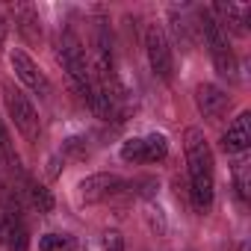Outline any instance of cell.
Masks as SVG:
<instances>
[{
  "instance_id": "1",
  "label": "cell",
  "mask_w": 251,
  "mask_h": 251,
  "mask_svg": "<svg viewBox=\"0 0 251 251\" xmlns=\"http://www.w3.org/2000/svg\"><path fill=\"white\" fill-rule=\"evenodd\" d=\"M183 151H186V172H189V201L195 213H207L213 207L216 195V175H213V151L198 127H186L183 133Z\"/></svg>"
},
{
  "instance_id": "2",
  "label": "cell",
  "mask_w": 251,
  "mask_h": 251,
  "mask_svg": "<svg viewBox=\"0 0 251 251\" xmlns=\"http://www.w3.org/2000/svg\"><path fill=\"white\" fill-rule=\"evenodd\" d=\"M198 27H201V36H204V45L213 56V65L219 71V77H225L227 83H236V71H239V62H236V53L227 42V33L213 21V15L207 9L198 12Z\"/></svg>"
},
{
  "instance_id": "3",
  "label": "cell",
  "mask_w": 251,
  "mask_h": 251,
  "mask_svg": "<svg viewBox=\"0 0 251 251\" xmlns=\"http://www.w3.org/2000/svg\"><path fill=\"white\" fill-rule=\"evenodd\" d=\"M3 103H6V112L15 124V130L27 139V142H39L42 136V118H39V109L36 103L30 100V95L12 83H3Z\"/></svg>"
},
{
  "instance_id": "4",
  "label": "cell",
  "mask_w": 251,
  "mask_h": 251,
  "mask_svg": "<svg viewBox=\"0 0 251 251\" xmlns=\"http://www.w3.org/2000/svg\"><path fill=\"white\" fill-rule=\"evenodd\" d=\"M145 53H148L151 71L160 80L172 83V77H175V53H172V42H169V36H166V30L160 24L145 27Z\"/></svg>"
},
{
  "instance_id": "5",
  "label": "cell",
  "mask_w": 251,
  "mask_h": 251,
  "mask_svg": "<svg viewBox=\"0 0 251 251\" xmlns=\"http://www.w3.org/2000/svg\"><path fill=\"white\" fill-rule=\"evenodd\" d=\"M169 154V142L163 133H151V136H133L127 142H121V160L124 163H160Z\"/></svg>"
},
{
  "instance_id": "6",
  "label": "cell",
  "mask_w": 251,
  "mask_h": 251,
  "mask_svg": "<svg viewBox=\"0 0 251 251\" xmlns=\"http://www.w3.org/2000/svg\"><path fill=\"white\" fill-rule=\"evenodd\" d=\"M124 177L112 175V172H98V175H89L80 180V201L83 204H100V201H109L115 198L118 192H124Z\"/></svg>"
},
{
  "instance_id": "7",
  "label": "cell",
  "mask_w": 251,
  "mask_h": 251,
  "mask_svg": "<svg viewBox=\"0 0 251 251\" xmlns=\"http://www.w3.org/2000/svg\"><path fill=\"white\" fill-rule=\"evenodd\" d=\"M9 62H12V71H15V77L33 92V95H39V98H48L50 95V80H48V74L39 68V62L30 56V53H24V50H12L9 53Z\"/></svg>"
},
{
  "instance_id": "8",
  "label": "cell",
  "mask_w": 251,
  "mask_h": 251,
  "mask_svg": "<svg viewBox=\"0 0 251 251\" xmlns=\"http://www.w3.org/2000/svg\"><path fill=\"white\" fill-rule=\"evenodd\" d=\"M195 106L207 121H222L227 106H230V98L216 83H198L195 86Z\"/></svg>"
},
{
  "instance_id": "9",
  "label": "cell",
  "mask_w": 251,
  "mask_h": 251,
  "mask_svg": "<svg viewBox=\"0 0 251 251\" xmlns=\"http://www.w3.org/2000/svg\"><path fill=\"white\" fill-rule=\"evenodd\" d=\"M207 12L213 15V21H216L225 33L245 36V24H248V15H251L248 6H239V3H213Z\"/></svg>"
},
{
  "instance_id": "10",
  "label": "cell",
  "mask_w": 251,
  "mask_h": 251,
  "mask_svg": "<svg viewBox=\"0 0 251 251\" xmlns=\"http://www.w3.org/2000/svg\"><path fill=\"white\" fill-rule=\"evenodd\" d=\"M251 145V112H239L230 124H227V130L222 136V148L225 154H245Z\"/></svg>"
},
{
  "instance_id": "11",
  "label": "cell",
  "mask_w": 251,
  "mask_h": 251,
  "mask_svg": "<svg viewBox=\"0 0 251 251\" xmlns=\"http://www.w3.org/2000/svg\"><path fill=\"white\" fill-rule=\"evenodd\" d=\"M9 15L15 21V30L24 36L27 45H39L42 42V18H39V9L30 6V3H15L9 6Z\"/></svg>"
},
{
  "instance_id": "12",
  "label": "cell",
  "mask_w": 251,
  "mask_h": 251,
  "mask_svg": "<svg viewBox=\"0 0 251 251\" xmlns=\"http://www.w3.org/2000/svg\"><path fill=\"white\" fill-rule=\"evenodd\" d=\"M18 189V195H21V201H27L33 210H39L42 216H48L50 210H53V195L39 183V180H33V177H27L24 172H21V186H15Z\"/></svg>"
},
{
  "instance_id": "13",
  "label": "cell",
  "mask_w": 251,
  "mask_h": 251,
  "mask_svg": "<svg viewBox=\"0 0 251 251\" xmlns=\"http://www.w3.org/2000/svg\"><path fill=\"white\" fill-rule=\"evenodd\" d=\"M74 248V236L68 233H45L39 236V251H71Z\"/></svg>"
},
{
  "instance_id": "14",
  "label": "cell",
  "mask_w": 251,
  "mask_h": 251,
  "mask_svg": "<svg viewBox=\"0 0 251 251\" xmlns=\"http://www.w3.org/2000/svg\"><path fill=\"white\" fill-rule=\"evenodd\" d=\"M233 186H236L239 201L245 204V201H248V163H245V160H239V163L233 166Z\"/></svg>"
},
{
  "instance_id": "15",
  "label": "cell",
  "mask_w": 251,
  "mask_h": 251,
  "mask_svg": "<svg viewBox=\"0 0 251 251\" xmlns=\"http://www.w3.org/2000/svg\"><path fill=\"white\" fill-rule=\"evenodd\" d=\"M6 248H9V251H27V248H30V233H27L24 222H18V227L12 230V236H9Z\"/></svg>"
},
{
  "instance_id": "16",
  "label": "cell",
  "mask_w": 251,
  "mask_h": 251,
  "mask_svg": "<svg viewBox=\"0 0 251 251\" xmlns=\"http://www.w3.org/2000/svg\"><path fill=\"white\" fill-rule=\"evenodd\" d=\"M0 160L9 163L12 169H18V154H15L12 145H9V136H6V130H3V124H0Z\"/></svg>"
},
{
  "instance_id": "17",
  "label": "cell",
  "mask_w": 251,
  "mask_h": 251,
  "mask_svg": "<svg viewBox=\"0 0 251 251\" xmlns=\"http://www.w3.org/2000/svg\"><path fill=\"white\" fill-rule=\"evenodd\" d=\"M18 216H9V213H0V245H6L9 242V236H12V230L18 227Z\"/></svg>"
},
{
  "instance_id": "18",
  "label": "cell",
  "mask_w": 251,
  "mask_h": 251,
  "mask_svg": "<svg viewBox=\"0 0 251 251\" xmlns=\"http://www.w3.org/2000/svg\"><path fill=\"white\" fill-rule=\"evenodd\" d=\"M103 251H124V239H121L118 230H109L103 236Z\"/></svg>"
},
{
  "instance_id": "19",
  "label": "cell",
  "mask_w": 251,
  "mask_h": 251,
  "mask_svg": "<svg viewBox=\"0 0 251 251\" xmlns=\"http://www.w3.org/2000/svg\"><path fill=\"white\" fill-rule=\"evenodd\" d=\"M6 33H9V24H6L3 15H0V50H3V45H6Z\"/></svg>"
},
{
  "instance_id": "20",
  "label": "cell",
  "mask_w": 251,
  "mask_h": 251,
  "mask_svg": "<svg viewBox=\"0 0 251 251\" xmlns=\"http://www.w3.org/2000/svg\"><path fill=\"white\" fill-rule=\"evenodd\" d=\"M236 251H251V245H248V242H239V248H236Z\"/></svg>"
}]
</instances>
